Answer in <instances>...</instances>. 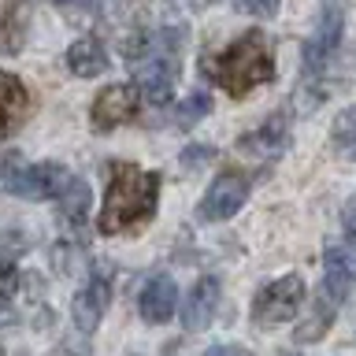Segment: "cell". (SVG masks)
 <instances>
[{
  "mask_svg": "<svg viewBox=\"0 0 356 356\" xmlns=\"http://www.w3.org/2000/svg\"><path fill=\"white\" fill-rule=\"evenodd\" d=\"M341 30H345V8L341 0H323L319 8V22H316V33H312V41L305 44V60H308V71H316V67L327 60V56L338 49L341 41Z\"/></svg>",
  "mask_w": 356,
  "mask_h": 356,
  "instance_id": "7",
  "label": "cell"
},
{
  "mask_svg": "<svg viewBox=\"0 0 356 356\" xmlns=\"http://www.w3.org/2000/svg\"><path fill=\"white\" fill-rule=\"evenodd\" d=\"M204 356H249L241 349V345H216V349H208Z\"/></svg>",
  "mask_w": 356,
  "mask_h": 356,
  "instance_id": "24",
  "label": "cell"
},
{
  "mask_svg": "<svg viewBox=\"0 0 356 356\" xmlns=\"http://www.w3.org/2000/svg\"><path fill=\"white\" fill-rule=\"evenodd\" d=\"M286 145H289V119L282 111H275L260 130L241 138V149H249L256 156H278V152H286Z\"/></svg>",
  "mask_w": 356,
  "mask_h": 356,
  "instance_id": "13",
  "label": "cell"
},
{
  "mask_svg": "<svg viewBox=\"0 0 356 356\" xmlns=\"http://www.w3.org/2000/svg\"><path fill=\"white\" fill-rule=\"evenodd\" d=\"M138 308H141V319L145 323H167V319L175 316V308H178V286H175V278L171 275H152L149 282H145V289H141Z\"/></svg>",
  "mask_w": 356,
  "mask_h": 356,
  "instance_id": "9",
  "label": "cell"
},
{
  "mask_svg": "<svg viewBox=\"0 0 356 356\" xmlns=\"http://www.w3.org/2000/svg\"><path fill=\"white\" fill-rule=\"evenodd\" d=\"M52 4H56V8H63V11H71V15H74L78 8H93V0H52Z\"/></svg>",
  "mask_w": 356,
  "mask_h": 356,
  "instance_id": "25",
  "label": "cell"
},
{
  "mask_svg": "<svg viewBox=\"0 0 356 356\" xmlns=\"http://www.w3.org/2000/svg\"><path fill=\"white\" fill-rule=\"evenodd\" d=\"M108 300H111V289L104 278H89V282L74 293L71 300V319H74V327L78 330H97L100 327V319H104V312H108Z\"/></svg>",
  "mask_w": 356,
  "mask_h": 356,
  "instance_id": "8",
  "label": "cell"
},
{
  "mask_svg": "<svg viewBox=\"0 0 356 356\" xmlns=\"http://www.w3.org/2000/svg\"><path fill=\"white\" fill-rule=\"evenodd\" d=\"M208 111H211V97L197 89V93H189L186 100H178V111H175V115H178V127H193V122L204 119Z\"/></svg>",
  "mask_w": 356,
  "mask_h": 356,
  "instance_id": "20",
  "label": "cell"
},
{
  "mask_svg": "<svg viewBox=\"0 0 356 356\" xmlns=\"http://www.w3.org/2000/svg\"><path fill=\"white\" fill-rule=\"evenodd\" d=\"M138 104H141V89L130 86V82H115L108 89H100L93 108H89V122L97 130H115L119 122H127L138 115Z\"/></svg>",
  "mask_w": 356,
  "mask_h": 356,
  "instance_id": "6",
  "label": "cell"
},
{
  "mask_svg": "<svg viewBox=\"0 0 356 356\" xmlns=\"http://www.w3.org/2000/svg\"><path fill=\"white\" fill-rule=\"evenodd\" d=\"M15 293H19V267L11 260H0V305H11Z\"/></svg>",
  "mask_w": 356,
  "mask_h": 356,
  "instance_id": "21",
  "label": "cell"
},
{
  "mask_svg": "<svg viewBox=\"0 0 356 356\" xmlns=\"http://www.w3.org/2000/svg\"><path fill=\"white\" fill-rule=\"evenodd\" d=\"M156 204H160V175L141 171V167H134V163H119L115 171H111L97 230L100 234L134 230V227H141L145 219L156 216Z\"/></svg>",
  "mask_w": 356,
  "mask_h": 356,
  "instance_id": "2",
  "label": "cell"
},
{
  "mask_svg": "<svg viewBox=\"0 0 356 356\" xmlns=\"http://www.w3.org/2000/svg\"><path fill=\"white\" fill-rule=\"evenodd\" d=\"M200 71H204L219 89H227L230 97H245L252 93L256 86L271 82L275 78V52L267 44L264 30H245L238 41H230L222 52H204L200 60Z\"/></svg>",
  "mask_w": 356,
  "mask_h": 356,
  "instance_id": "1",
  "label": "cell"
},
{
  "mask_svg": "<svg viewBox=\"0 0 356 356\" xmlns=\"http://www.w3.org/2000/svg\"><path fill=\"white\" fill-rule=\"evenodd\" d=\"M178 49H182V33H160L156 38V49H149L145 41V52L134 56V78H138V89L156 104H163L171 97V86L182 74V60H178Z\"/></svg>",
  "mask_w": 356,
  "mask_h": 356,
  "instance_id": "3",
  "label": "cell"
},
{
  "mask_svg": "<svg viewBox=\"0 0 356 356\" xmlns=\"http://www.w3.org/2000/svg\"><path fill=\"white\" fill-rule=\"evenodd\" d=\"M56 200H60V216L67 222H82L89 216V204H93V193H89V186L82 182V178H71L67 175L63 189L56 193Z\"/></svg>",
  "mask_w": 356,
  "mask_h": 356,
  "instance_id": "18",
  "label": "cell"
},
{
  "mask_svg": "<svg viewBox=\"0 0 356 356\" xmlns=\"http://www.w3.org/2000/svg\"><path fill=\"white\" fill-rule=\"evenodd\" d=\"M67 67L78 78H97L108 71V52L97 38H78L71 49H67Z\"/></svg>",
  "mask_w": 356,
  "mask_h": 356,
  "instance_id": "14",
  "label": "cell"
},
{
  "mask_svg": "<svg viewBox=\"0 0 356 356\" xmlns=\"http://www.w3.org/2000/svg\"><path fill=\"white\" fill-rule=\"evenodd\" d=\"M238 8L245 11V15H252V19H275L278 8H282V0H241Z\"/></svg>",
  "mask_w": 356,
  "mask_h": 356,
  "instance_id": "23",
  "label": "cell"
},
{
  "mask_svg": "<svg viewBox=\"0 0 356 356\" xmlns=\"http://www.w3.org/2000/svg\"><path fill=\"white\" fill-rule=\"evenodd\" d=\"M308 297V286L300 275H282L275 278L271 286H264L260 293H256L252 300V323L256 327H278V323H289L300 312V305H305Z\"/></svg>",
  "mask_w": 356,
  "mask_h": 356,
  "instance_id": "4",
  "label": "cell"
},
{
  "mask_svg": "<svg viewBox=\"0 0 356 356\" xmlns=\"http://www.w3.org/2000/svg\"><path fill=\"white\" fill-rule=\"evenodd\" d=\"M334 312H338V300H334L327 289H319V297H316V305H312V312L297 323V341H319L323 334L330 330Z\"/></svg>",
  "mask_w": 356,
  "mask_h": 356,
  "instance_id": "17",
  "label": "cell"
},
{
  "mask_svg": "<svg viewBox=\"0 0 356 356\" xmlns=\"http://www.w3.org/2000/svg\"><path fill=\"white\" fill-rule=\"evenodd\" d=\"M63 182H67V171L60 163H33V167H22L19 171L15 193L30 197V200H49L63 189Z\"/></svg>",
  "mask_w": 356,
  "mask_h": 356,
  "instance_id": "12",
  "label": "cell"
},
{
  "mask_svg": "<svg viewBox=\"0 0 356 356\" xmlns=\"http://www.w3.org/2000/svg\"><path fill=\"white\" fill-rule=\"evenodd\" d=\"M330 145L341 160H356V104L338 111V119L330 127Z\"/></svg>",
  "mask_w": 356,
  "mask_h": 356,
  "instance_id": "19",
  "label": "cell"
},
{
  "mask_svg": "<svg viewBox=\"0 0 356 356\" xmlns=\"http://www.w3.org/2000/svg\"><path fill=\"white\" fill-rule=\"evenodd\" d=\"M30 30V4L26 0H11L0 11V52H19Z\"/></svg>",
  "mask_w": 356,
  "mask_h": 356,
  "instance_id": "15",
  "label": "cell"
},
{
  "mask_svg": "<svg viewBox=\"0 0 356 356\" xmlns=\"http://www.w3.org/2000/svg\"><path fill=\"white\" fill-rule=\"evenodd\" d=\"M219 308V278H200V282L189 289V297L182 300V327L186 330H204L211 319H216Z\"/></svg>",
  "mask_w": 356,
  "mask_h": 356,
  "instance_id": "11",
  "label": "cell"
},
{
  "mask_svg": "<svg viewBox=\"0 0 356 356\" xmlns=\"http://www.w3.org/2000/svg\"><path fill=\"white\" fill-rule=\"evenodd\" d=\"M30 111V89L15 74L0 71V141L11 138Z\"/></svg>",
  "mask_w": 356,
  "mask_h": 356,
  "instance_id": "10",
  "label": "cell"
},
{
  "mask_svg": "<svg viewBox=\"0 0 356 356\" xmlns=\"http://www.w3.org/2000/svg\"><path fill=\"white\" fill-rule=\"evenodd\" d=\"M249 200V175L245 171H222L216 182L208 186V193L200 197V219L204 222H222L238 216V208Z\"/></svg>",
  "mask_w": 356,
  "mask_h": 356,
  "instance_id": "5",
  "label": "cell"
},
{
  "mask_svg": "<svg viewBox=\"0 0 356 356\" xmlns=\"http://www.w3.org/2000/svg\"><path fill=\"white\" fill-rule=\"evenodd\" d=\"M22 163L15 152H8L4 160H0V189H4V193H15V182H19V171H22Z\"/></svg>",
  "mask_w": 356,
  "mask_h": 356,
  "instance_id": "22",
  "label": "cell"
},
{
  "mask_svg": "<svg viewBox=\"0 0 356 356\" xmlns=\"http://www.w3.org/2000/svg\"><path fill=\"white\" fill-rule=\"evenodd\" d=\"M0 356H4V349H0Z\"/></svg>",
  "mask_w": 356,
  "mask_h": 356,
  "instance_id": "26",
  "label": "cell"
},
{
  "mask_svg": "<svg viewBox=\"0 0 356 356\" xmlns=\"http://www.w3.org/2000/svg\"><path fill=\"white\" fill-rule=\"evenodd\" d=\"M353 282H356V267H353V260L345 256L341 249H327V271H323V289L338 300L349 297V289H353Z\"/></svg>",
  "mask_w": 356,
  "mask_h": 356,
  "instance_id": "16",
  "label": "cell"
}]
</instances>
